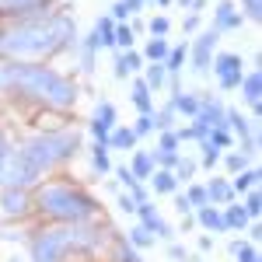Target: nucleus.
Segmentation results:
<instances>
[{
  "mask_svg": "<svg viewBox=\"0 0 262 262\" xmlns=\"http://www.w3.org/2000/svg\"><path fill=\"white\" fill-rule=\"evenodd\" d=\"M91 161H95V168H98L101 175H105V171H112V161H108V150H105V143H98V147H95Z\"/></svg>",
  "mask_w": 262,
  "mask_h": 262,
  "instance_id": "32",
  "label": "nucleus"
},
{
  "mask_svg": "<svg viewBox=\"0 0 262 262\" xmlns=\"http://www.w3.org/2000/svg\"><path fill=\"white\" fill-rule=\"evenodd\" d=\"M39 210L49 217V221H60V224H84L95 217V200L77 189V185H70V182H49V185H42L39 196Z\"/></svg>",
  "mask_w": 262,
  "mask_h": 262,
  "instance_id": "4",
  "label": "nucleus"
},
{
  "mask_svg": "<svg viewBox=\"0 0 262 262\" xmlns=\"http://www.w3.org/2000/svg\"><path fill=\"white\" fill-rule=\"evenodd\" d=\"M119 262H140V255H137L129 245H119Z\"/></svg>",
  "mask_w": 262,
  "mask_h": 262,
  "instance_id": "41",
  "label": "nucleus"
},
{
  "mask_svg": "<svg viewBox=\"0 0 262 262\" xmlns=\"http://www.w3.org/2000/svg\"><path fill=\"white\" fill-rule=\"evenodd\" d=\"M196 221H200L203 227H210V231H227V227H224V213L217 210V206H200Z\"/></svg>",
  "mask_w": 262,
  "mask_h": 262,
  "instance_id": "18",
  "label": "nucleus"
},
{
  "mask_svg": "<svg viewBox=\"0 0 262 262\" xmlns=\"http://www.w3.org/2000/svg\"><path fill=\"white\" fill-rule=\"evenodd\" d=\"M140 63H143V56L140 53H133V49H126L119 60H116V77H129L133 70H140Z\"/></svg>",
  "mask_w": 262,
  "mask_h": 262,
  "instance_id": "17",
  "label": "nucleus"
},
{
  "mask_svg": "<svg viewBox=\"0 0 262 262\" xmlns=\"http://www.w3.org/2000/svg\"><path fill=\"white\" fill-rule=\"evenodd\" d=\"M112 46H119V49H133V28H129V25H119Z\"/></svg>",
  "mask_w": 262,
  "mask_h": 262,
  "instance_id": "31",
  "label": "nucleus"
},
{
  "mask_svg": "<svg viewBox=\"0 0 262 262\" xmlns=\"http://www.w3.org/2000/svg\"><path fill=\"white\" fill-rule=\"evenodd\" d=\"M150 119H154V116H150ZM171 119H175V108H171V105H168V108H161V112H158V119H154V129H168V126H171Z\"/></svg>",
  "mask_w": 262,
  "mask_h": 262,
  "instance_id": "36",
  "label": "nucleus"
},
{
  "mask_svg": "<svg viewBox=\"0 0 262 262\" xmlns=\"http://www.w3.org/2000/svg\"><path fill=\"white\" fill-rule=\"evenodd\" d=\"M81 147V137L74 129H53L39 133L32 140L18 143L7 150V158L0 161V189H28L32 182H39L46 171H53L56 164L74 158V150Z\"/></svg>",
  "mask_w": 262,
  "mask_h": 262,
  "instance_id": "1",
  "label": "nucleus"
},
{
  "mask_svg": "<svg viewBox=\"0 0 262 262\" xmlns=\"http://www.w3.org/2000/svg\"><path fill=\"white\" fill-rule=\"evenodd\" d=\"M171 108H175V112H185V116H196V108H200V98H196V95H175V98H171Z\"/></svg>",
  "mask_w": 262,
  "mask_h": 262,
  "instance_id": "23",
  "label": "nucleus"
},
{
  "mask_svg": "<svg viewBox=\"0 0 262 262\" xmlns=\"http://www.w3.org/2000/svg\"><path fill=\"white\" fill-rule=\"evenodd\" d=\"M227 171H245V154H227Z\"/></svg>",
  "mask_w": 262,
  "mask_h": 262,
  "instance_id": "40",
  "label": "nucleus"
},
{
  "mask_svg": "<svg viewBox=\"0 0 262 262\" xmlns=\"http://www.w3.org/2000/svg\"><path fill=\"white\" fill-rule=\"evenodd\" d=\"M158 4H164V7H168V4H171V0H158Z\"/></svg>",
  "mask_w": 262,
  "mask_h": 262,
  "instance_id": "50",
  "label": "nucleus"
},
{
  "mask_svg": "<svg viewBox=\"0 0 262 262\" xmlns=\"http://www.w3.org/2000/svg\"><path fill=\"white\" fill-rule=\"evenodd\" d=\"M255 182H259V171L255 168H248V171H238V179H234V192H248V189H255Z\"/></svg>",
  "mask_w": 262,
  "mask_h": 262,
  "instance_id": "26",
  "label": "nucleus"
},
{
  "mask_svg": "<svg viewBox=\"0 0 262 262\" xmlns=\"http://www.w3.org/2000/svg\"><path fill=\"white\" fill-rule=\"evenodd\" d=\"M168 28H171V25H168V18H154V21H150L154 39H164V35H168Z\"/></svg>",
  "mask_w": 262,
  "mask_h": 262,
  "instance_id": "37",
  "label": "nucleus"
},
{
  "mask_svg": "<svg viewBox=\"0 0 262 262\" xmlns=\"http://www.w3.org/2000/svg\"><path fill=\"white\" fill-rule=\"evenodd\" d=\"M95 39H98V46H112V39H116V21L98 18L95 21Z\"/></svg>",
  "mask_w": 262,
  "mask_h": 262,
  "instance_id": "21",
  "label": "nucleus"
},
{
  "mask_svg": "<svg viewBox=\"0 0 262 262\" xmlns=\"http://www.w3.org/2000/svg\"><path fill=\"white\" fill-rule=\"evenodd\" d=\"M46 4H53V0H0V14H7V18H28V14H39Z\"/></svg>",
  "mask_w": 262,
  "mask_h": 262,
  "instance_id": "10",
  "label": "nucleus"
},
{
  "mask_svg": "<svg viewBox=\"0 0 262 262\" xmlns=\"http://www.w3.org/2000/svg\"><path fill=\"white\" fill-rule=\"evenodd\" d=\"M217 42H221V35H217L213 28H210V32H203L200 39L192 42V49H189V53H192V70H196V74H206V70H210Z\"/></svg>",
  "mask_w": 262,
  "mask_h": 262,
  "instance_id": "7",
  "label": "nucleus"
},
{
  "mask_svg": "<svg viewBox=\"0 0 262 262\" xmlns=\"http://www.w3.org/2000/svg\"><path fill=\"white\" fill-rule=\"evenodd\" d=\"M129 242L137 245V248H147V245H154V234L140 224V227H133V231H129Z\"/></svg>",
  "mask_w": 262,
  "mask_h": 262,
  "instance_id": "33",
  "label": "nucleus"
},
{
  "mask_svg": "<svg viewBox=\"0 0 262 262\" xmlns=\"http://www.w3.org/2000/svg\"><path fill=\"white\" fill-rule=\"evenodd\" d=\"M7 150H11V140H7V137H4V133H0V161H4V158H7Z\"/></svg>",
  "mask_w": 262,
  "mask_h": 262,
  "instance_id": "46",
  "label": "nucleus"
},
{
  "mask_svg": "<svg viewBox=\"0 0 262 262\" xmlns=\"http://www.w3.org/2000/svg\"><path fill=\"white\" fill-rule=\"evenodd\" d=\"M119 210L122 213H137V200L133 196H119Z\"/></svg>",
  "mask_w": 262,
  "mask_h": 262,
  "instance_id": "43",
  "label": "nucleus"
},
{
  "mask_svg": "<svg viewBox=\"0 0 262 262\" xmlns=\"http://www.w3.org/2000/svg\"><path fill=\"white\" fill-rule=\"evenodd\" d=\"M245 224H248V213L242 206H227L224 210V227H245Z\"/></svg>",
  "mask_w": 262,
  "mask_h": 262,
  "instance_id": "27",
  "label": "nucleus"
},
{
  "mask_svg": "<svg viewBox=\"0 0 262 262\" xmlns=\"http://www.w3.org/2000/svg\"><path fill=\"white\" fill-rule=\"evenodd\" d=\"M112 126H116V108H112V101H101V105H98V112H95V122H91V133L98 137V143L108 140Z\"/></svg>",
  "mask_w": 262,
  "mask_h": 262,
  "instance_id": "11",
  "label": "nucleus"
},
{
  "mask_svg": "<svg viewBox=\"0 0 262 262\" xmlns=\"http://www.w3.org/2000/svg\"><path fill=\"white\" fill-rule=\"evenodd\" d=\"M185 200H189V206H192V210H200V206H210V200H206V189H203V185H189Z\"/></svg>",
  "mask_w": 262,
  "mask_h": 262,
  "instance_id": "30",
  "label": "nucleus"
},
{
  "mask_svg": "<svg viewBox=\"0 0 262 262\" xmlns=\"http://www.w3.org/2000/svg\"><path fill=\"white\" fill-rule=\"evenodd\" d=\"M210 67H213V74H217V81H221L224 91H234L245 77V63H242L238 53H221V56H213Z\"/></svg>",
  "mask_w": 262,
  "mask_h": 262,
  "instance_id": "6",
  "label": "nucleus"
},
{
  "mask_svg": "<svg viewBox=\"0 0 262 262\" xmlns=\"http://www.w3.org/2000/svg\"><path fill=\"white\" fill-rule=\"evenodd\" d=\"M192 171H196V164H192V161H182V158H179V164H175V171H171V175H175V182H189V179H192Z\"/></svg>",
  "mask_w": 262,
  "mask_h": 262,
  "instance_id": "35",
  "label": "nucleus"
},
{
  "mask_svg": "<svg viewBox=\"0 0 262 262\" xmlns=\"http://www.w3.org/2000/svg\"><path fill=\"white\" fill-rule=\"evenodd\" d=\"M129 175L140 182V179H150L154 175V158L147 154V150H137L133 154V168H129Z\"/></svg>",
  "mask_w": 262,
  "mask_h": 262,
  "instance_id": "16",
  "label": "nucleus"
},
{
  "mask_svg": "<svg viewBox=\"0 0 262 262\" xmlns=\"http://www.w3.org/2000/svg\"><path fill=\"white\" fill-rule=\"evenodd\" d=\"M185 56H189V46H175V49H168V56H164V74H179L182 63H185Z\"/></svg>",
  "mask_w": 262,
  "mask_h": 262,
  "instance_id": "19",
  "label": "nucleus"
},
{
  "mask_svg": "<svg viewBox=\"0 0 262 262\" xmlns=\"http://www.w3.org/2000/svg\"><path fill=\"white\" fill-rule=\"evenodd\" d=\"M175 147H179V137H175L171 129H164V133H161V143H158V150H175Z\"/></svg>",
  "mask_w": 262,
  "mask_h": 262,
  "instance_id": "38",
  "label": "nucleus"
},
{
  "mask_svg": "<svg viewBox=\"0 0 262 262\" xmlns=\"http://www.w3.org/2000/svg\"><path fill=\"white\" fill-rule=\"evenodd\" d=\"M168 49H171V46H168L164 39H150L143 53H147V60H150V63H164V56H168Z\"/></svg>",
  "mask_w": 262,
  "mask_h": 262,
  "instance_id": "24",
  "label": "nucleus"
},
{
  "mask_svg": "<svg viewBox=\"0 0 262 262\" xmlns=\"http://www.w3.org/2000/svg\"><path fill=\"white\" fill-rule=\"evenodd\" d=\"M7 262H25V259H18V255H14V259H7Z\"/></svg>",
  "mask_w": 262,
  "mask_h": 262,
  "instance_id": "49",
  "label": "nucleus"
},
{
  "mask_svg": "<svg viewBox=\"0 0 262 262\" xmlns=\"http://www.w3.org/2000/svg\"><path fill=\"white\" fill-rule=\"evenodd\" d=\"M133 105L140 108V116H150V105H154V101H150V88L143 81L133 84Z\"/></svg>",
  "mask_w": 262,
  "mask_h": 262,
  "instance_id": "22",
  "label": "nucleus"
},
{
  "mask_svg": "<svg viewBox=\"0 0 262 262\" xmlns=\"http://www.w3.org/2000/svg\"><path fill=\"white\" fill-rule=\"evenodd\" d=\"M122 18H129V11H126L122 0H116V7H112V21H122Z\"/></svg>",
  "mask_w": 262,
  "mask_h": 262,
  "instance_id": "44",
  "label": "nucleus"
},
{
  "mask_svg": "<svg viewBox=\"0 0 262 262\" xmlns=\"http://www.w3.org/2000/svg\"><path fill=\"white\" fill-rule=\"evenodd\" d=\"M150 182H154V192H158V196H168V192H175V189H179V182H175V175H171V171H154V175H150Z\"/></svg>",
  "mask_w": 262,
  "mask_h": 262,
  "instance_id": "20",
  "label": "nucleus"
},
{
  "mask_svg": "<svg viewBox=\"0 0 262 262\" xmlns=\"http://www.w3.org/2000/svg\"><path fill=\"white\" fill-rule=\"evenodd\" d=\"M175 206H179L182 217H189V213H192V206H189V200H185V196H179V200H175Z\"/></svg>",
  "mask_w": 262,
  "mask_h": 262,
  "instance_id": "45",
  "label": "nucleus"
},
{
  "mask_svg": "<svg viewBox=\"0 0 262 262\" xmlns=\"http://www.w3.org/2000/svg\"><path fill=\"white\" fill-rule=\"evenodd\" d=\"M0 210H4L7 217H25V213L32 210V200H28L25 189H4V192H0Z\"/></svg>",
  "mask_w": 262,
  "mask_h": 262,
  "instance_id": "8",
  "label": "nucleus"
},
{
  "mask_svg": "<svg viewBox=\"0 0 262 262\" xmlns=\"http://www.w3.org/2000/svg\"><path fill=\"white\" fill-rule=\"evenodd\" d=\"M98 242V234L84 224H56V227H42L32 238V259L35 262H63L70 252L91 248Z\"/></svg>",
  "mask_w": 262,
  "mask_h": 262,
  "instance_id": "5",
  "label": "nucleus"
},
{
  "mask_svg": "<svg viewBox=\"0 0 262 262\" xmlns=\"http://www.w3.org/2000/svg\"><path fill=\"white\" fill-rule=\"evenodd\" d=\"M164 77H168V74H164V67L161 63H150V67H147V88H150V91H161L164 88Z\"/></svg>",
  "mask_w": 262,
  "mask_h": 262,
  "instance_id": "25",
  "label": "nucleus"
},
{
  "mask_svg": "<svg viewBox=\"0 0 262 262\" xmlns=\"http://www.w3.org/2000/svg\"><path fill=\"white\" fill-rule=\"evenodd\" d=\"M150 129H154V119H150V116H140L137 126H133V133H137V137H147Z\"/></svg>",
  "mask_w": 262,
  "mask_h": 262,
  "instance_id": "39",
  "label": "nucleus"
},
{
  "mask_svg": "<svg viewBox=\"0 0 262 262\" xmlns=\"http://www.w3.org/2000/svg\"><path fill=\"white\" fill-rule=\"evenodd\" d=\"M231 255L238 262H259V252L252 248V245H245V242H234L231 245Z\"/></svg>",
  "mask_w": 262,
  "mask_h": 262,
  "instance_id": "28",
  "label": "nucleus"
},
{
  "mask_svg": "<svg viewBox=\"0 0 262 262\" xmlns=\"http://www.w3.org/2000/svg\"><path fill=\"white\" fill-rule=\"evenodd\" d=\"M133 143H137V133H133V126H112V133H108L105 147H116V150H129Z\"/></svg>",
  "mask_w": 262,
  "mask_h": 262,
  "instance_id": "14",
  "label": "nucleus"
},
{
  "mask_svg": "<svg viewBox=\"0 0 262 262\" xmlns=\"http://www.w3.org/2000/svg\"><path fill=\"white\" fill-rule=\"evenodd\" d=\"M116 175H119V182L126 185V189H133V185H137V179L129 175V168H116Z\"/></svg>",
  "mask_w": 262,
  "mask_h": 262,
  "instance_id": "42",
  "label": "nucleus"
},
{
  "mask_svg": "<svg viewBox=\"0 0 262 262\" xmlns=\"http://www.w3.org/2000/svg\"><path fill=\"white\" fill-rule=\"evenodd\" d=\"M196 25H200V18H196V14H189V18H185V25H182V28H185V32H196Z\"/></svg>",
  "mask_w": 262,
  "mask_h": 262,
  "instance_id": "47",
  "label": "nucleus"
},
{
  "mask_svg": "<svg viewBox=\"0 0 262 262\" xmlns=\"http://www.w3.org/2000/svg\"><path fill=\"white\" fill-rule=\"evenodd\" d=\"M0 88L35 98L49 108H70L77 101V84L70 77L56 74L53 67H39V63H7L0 67Z\"/></svg>",
  "mask_w": 262,
  "mask_h": 262,
  "instance_id": "3",
  "label": "nucleus"
},
{
  "mask_svg": "<svg viewBox=\"0 0 262 262\" xmlns=\"http://www.w3.org/2000/svg\"><path fill=\"white\" fill-rule=\"evenodd\" d=\"M77 42V28L67 14H46V18H25L14 28L0 35V53L14 63L46 60L60 49H70Z\"/></svg>",
  "mask_w": 262,
  "mask_h": 262,
  "instance_id": "2",
  "label": "nucleus"
},
{
  "mask_svg": "<svg viewBox=\"0 0 262 262\" xmlns=\"http://www.w3.org/2000/svg\"><path fill=\"white\" fill-rule=\"evenodd\" d=\"M206 200H210V203H221V206H227V203L234 200V189H231V182L213 179L210 185H206Z\"/></svg>",
  "mask_w": 262,
  "mask_h": 262,
  "instance_id": "15",
  "label": "nucleus"
},
{
  "mask_svg": "<svg viewBox=\"0 0 262 262\" xmlns=\"http://www.w3.org/2000/svg\"><path fill=\"white\" fill-rule=\"evenodd\" d=\"M137 213H140V221H143V227L150 231V234H158V238H171V227L158 217V210L150 206V203H140L137 206Z\"/></svg>",
  "mask_w": 262,
  "mask_h": 262,
  "instance_id": "12",
  "label": "nucleus"
},
{
  "mask_svg": "<svg viewBox=\"0 0 262 262\" xmlns=\"http://www.w3.org/2000/svg\"><path fill=\"white\" fill-rule=\"evenodd\" d=\"M242 18L259 21L262 18V0H242Z\"/></svg>",
  "mask_w": 262,
  "mask_h": 262,
  "instance_id": "34",
  "label": "nucleus"
},
{
  "mask_svg": "<svg viewBox=\"0 0 262 262\" xmlns=\"http://www.w3.org/2000/svg\"><path fill=\"white\" fill-rule=\"evenodd\" d=\"M242 95H245V101L252 105V112H259V95H262V74L259 70H252V74H245L242 77Z\"/></svg>",
  "mask_w": 262,
  "mask_h": 262,
  "instance_id": "13",
  "label": "nucleus"
},
{
  "mask_svg": "<svg viewBox=\"0 0 262 262\" xmlns=\"http://www.w3.org/2000/svg\"><path fill=\"white\" fill-rule=\"evenodd\" d=\"M200 248H203V252H210V248H213V238H206V234H203V238H200Z\"/></svg>",
  "mask_w": 262,
  "mask_h": 262,
  "instance_id": "48",
  "label": "nucleus"
},
{
  "mask_svg": "<svg viewBox=\"0 0 262 262\" xmlns=\"http://www.w3.org/2000/svg\"><path fill=\"white\" fill-rule=\"evenodd\" d=\"M234 28H242V11L231 0H224V4H217V11H213V32L221 35V32H234Z\"/></svg>",
  "mask_w": 262,
  "mask_h": 262,
  "instance_id": "9",
  "label": "nucleus"
},
{
  "mask_svg": "<svg viewBox=\"0 0 262 262\" xmlns=\"http://www.w3.org/2000/svg\"><path fill=\"white\" fill-rule=\"evenodd\" d=\"M242 210L248 213V221H252V217H259V213H262V196L255 192V189H248V196H245V206H242Z\"/></svg>",
  "mask_w": 262,
  "mask_h": 262,
  "instance_id": "29",
  "label": "nucleus"
}]
</instances>
